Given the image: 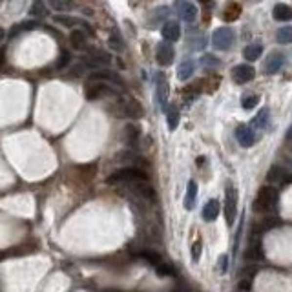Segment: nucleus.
Here are the masks:
<instances>
[{
  "label": "nucleus",
  "instance_id": "f257e3e1",
  "mask_svg": "<svg viewBox=\"0 0 292 292\" xmlns=\"http://www.w3.org/2000/svg\"><path fill=\"white\" fill-rule=\"evenodd\" d=\"M143 181H148V174H146L145 170H141V168H137V167L121 168V170L113 172V174L106 179L108 185H115V183H128V185H135V183H143Z\"/></svg>",
  "mask_w": 292,
  "mask_h": 292
},
{
  "label": "nucleus",
  "instance_id": "f03ea898",
  "mask_svg": "<svg viewBox=\"0 0 292 292\" xmlns=\"http://www.w3.org/2000/svg\"><path fill=\"white\" fill-rule=\"evenodd\" d=\"M276 203H278V188L263 187L254 199V212H257V214L271 212L276 207Z\"/></svg>",
  "mask_w": 292,
  "mask_h": 292
},
{
  "label": "nucleus",
  "instance_id": "7ed1b4c3",
  "mask_svg": "<svg viewBox=\"0 0 292 292\" xmlns=\"http://www.w3.org/2000/svg\"><path fill=\"white\" fill-rule=\"evenodd\" d=\"M115 115L128 119H141L145 115V110L137 99L133 97H119V101L115 103Z\"/></svg>",
  "mask_w": 292,
  "mask_h": 292
},
{
  "label": "nucleus",
  "instance_id": "20e7f679",
  "mask_svg": "<svg viewBox=\"0 0 292 292\" xmlns=\"http://www.w3.org/2000/svg\"><path fill=\"white\" fill-rule=\"evenodd\" d=\"M84 95H86L88 101H99V99H103V97L117 95V91L106 83H101V81H88V83H86Z\"/></svg>",
  "mask_w": 292,
  "mask_h": 292
},
{
  "label": "nucleus",
  "instance_id": "39448f33",
  "mask_svg": "<svg viewBox=\"0 0 292 292\" xmlns=\"http://www.w3.org/2000/svg\"><path fill=\"white\" fill-rule=\"evenodd\" d=\"M236 214H237V190L232 185H227V190H225V216H227L229 227L234 225Z\"/></svg>",
  "mask_w": 292,
  "mask_h": 292
},
{
  "label": "nucleus",
  "instance_id": "423d86ee",
  "mask_svg": "<svg viewBox=\"0 0 292 292\" xmlns=\"http://www.w3.org/2000/svg\"><path fill=\"white\" fill-rule=\"evenodd\" d=\"M234 39H236V35L230 28H217L212 35V46L219 51H227L234 44Z\"/></svg>",
  "mask_w": 292,
  "mask_h": 292
},
{
  "label": "nucleus",
  "instance_id": "0eeeda50",
  "mask_svg": "<svg viewBox=\"0 0 292 292\" xmlns=\"http://www.w3.org/2000/svg\"><path fill=\"white\" fill-rule=\"evenodd\" d=\"M236 139L243 148H250L257 143V135L249 125H239L236 128Z\"/></svg>",
  "mask_w": 292,
  "mask_h": 292
},
{
  "label": "nucleus",
  "instance_id": "6e6552de",
  "mask_svg": "<svg viewBox=\"0 0 292 292\" xmlns=\"http://www.w3.org/2000/svg\"><path fill=\"white\" fill-rule=\"evenodd\" d=\"M287 63V57L285 53H281V51H272L269 59H267V63H265V70L269 75H276L278 71L283 70V66Z\"/></svg>",
  "mask_w": 292,
  "mask_h": 292
},
{
  "label": "nucleus",
  "instance_id": "1a4fd4ad",
  "mask_svg": "<svg viewBox=\"0 0 292 292\" xmlns=\"http://www.w3.org/2000/svg\"><path fill=\"white\" fill-rule=\"evenodd\" d=\"M254 77H256V70L252 68L250 64H237V66H234V70H232V79L237 84H247Z\"/></svg>",
  "mask_w": 292,
  "mask_h": 292
},
{
  "label": "nucleus",
  "instance_id": "9d476101",
  "mask_svg": "<svg viewBox=\"0 0 292 292\" xmlns=\"http://www.w3.org/2000/svg\"><path fill=\"white\" fill-rule=\"evenodd\" d=\"M155 59H157L159 66H163V68H167V66L174 63V48H172V44L161 42L157 49H155Z\"/></svg>",
  "mask_w": 292,
  "mask_h": 292
},
{
  "label": "nucleus",
  "instance_id": "9b49d317",
  "mask_svg": "<svg viewBox=\"0 0 292 292\" xmlns=\"http://www.w3.org/2000/svg\"><path fill=\"white\" fill-rule=\"evenodd\" d=\"M155 86H157V103H159V106L163 108V110H167V106H168V81L163 73L157 75V84H155Z\"/></svg>",
  "mask_w": 292,
  "mask_h": 292
},
{
  "label": "nucleus",
  "instance_id": "f8f14e48",
  "mask_svg": "<svg viewBox=\"0 0 292 292\" xmlns=\"http://www.w3.org/2000/svg\"><path fill=\"white\" fill-rule=\"evenodd\" d=\"M177 9H179V15H181V19L188 24H192V22L197 19V15H199V9L195 4L192 2H181V4H177Z\"/></svg>",
  "mask_w": 292,
  "mask_h": 292
},
{
  "label": "nucleus",
  "instance_id": "ddd939ff",
  "mask_svg": "<svg viewBox=\"0 0 292 292\" xmlns=\"http://www.w3.org/2000/svg\"><path fill=\"white\" fill-rule=\"evenodd\" d=\"M163 37L167 42H175L181 39V26L175 21H170L163 26Z\"/></svg>",
  "mask_w": 292,
  "mask_h": 292
},
{
  "label": "nucleus",
  "instance_id": "4468645a",
  "mask_svg": "<svg viewBox=\"0 0 292 292\" xmlns=\"http://www.w3.org/2000/svg\"><path fill=\"white\" fill-rule=\"evenodd\" d=\"M219 210H221V203L217 199H210L207 201V205L203 207V219L205 221H214L217 216H219Z\"/></svg>",
  "mask_w": 292,
  "mask_h": 292
},
{
  "label": "nucleus",
  "instance_id": "2eb2a0df",
  "mask_svg": "<svg viewBox=\"0 0 292 292\" xmlns=\"http://www.w3.org/2000/svg\"><path fill=\"white\" fill-rule=\"evenodd\" d=\"M194 71H195V61L194 59H185L179 64V68H177V77H179V81H188L190 77L194 75Z\"/></svg>",
  "mask_w": 292,
  "mask_h": 292
},
{
  "label": "nucleus",
  "instance_id": "dca6fc26",
  "mask_svg": "<svg viewBox=\"0 0 292 292\" xmlns=\"http://www.w3.org/2000/svg\"><path fill=\"white\" fill-rule=\"evenodd\" d=\"M269 121H271V111H269V108H263V110L257 111V115L254 119H252L250 123V128L254 130V128H259V130H265L267 126H269Z\"/></svg>",
  "mask_w": 292,
  "mask_h": 292
},
{
  "label": "nucleus",
  "instance_id": "f3484780",
  "mask_svg": "<svg viewBox=\"0 0 292 292\" xmlns=\"http://www.w3.org/2000/svg\"><path fill=\"white\" fill-rule=\"evenodd\" d=\"M195 201H197V183H195V181H188L187 195H185V209L192 210L195 207Z\"/></svg>",
  "mask_w": 292,
  "mask_h": 292
},
{
  "label": "nucleus",
  "instance_id": "a211bd4d",
  "mask_svg": "<svg viewBox=\"0 0 292 292\" xmlns=\"http://www.w3.org/2000/svg\"><path fill=\"white\" fill-rule=\"evenodd\" d=\"M239 15H241V4H234V2H230V4H227L225 9H223V21H227V22L237 21V19H239Z\"/></svg>",
  "mask_w": 292,
  "mask_h": 292
},
{
  "label": "nucleus",
  "instance_id": "6ab92c4d",
  "mask_svg": "<svg viewBox=\"0 0 292 292\" xmlns=\"http://www.w3.org/2000/svg\"><path fill=\"white\" fill-rule=\"evenodd\" d=\"M108 44H110V48L115 49L117 53H121V51H125V49H126L125 39H123V35H121V31H119V29H113V31L110 33Z\"/></svg>",
  "mask_w": 292,
  "mask_h": 292
},
{
  "label": "nucleus",
  "instance_id": "aec40b11",
  "mask_svg": "<svg viewBox=\"0 0 292 292\" xmlns=\"http://www.w3.org/2000/svg\"><path fill=\"white\" fill-rule=\"evenodd\" d=\"M261 53H263V46H261V44H249V46L243 49V57L249 63L257 61V59L261 57Z\"/></svg>",
  "mask_w": 292,
  "mask_h": 292
},
{
  "label": "nucleus",
  "instance_id": "412c9836",
  "mask_svg": "<svg viewBox=\"0 0 292 292\" xmlns=\"http://www.w3.org/2000/svg\"><path fill=\"white\" fill-rule=\"evenodd\" d=\"M274 19L276 21H291L292 19V9L289 4H276L274 6Z\"/></svg>",
  "mask_w": 292,
  "mask_h": 292
},
{
  "label": "nucleus",
  "instance_id": "4be33fe9",
  "mask_svg": "<svg viewBox=\"0 0 292 292\" xmlns=\"http://www.w3.org/2000/svg\"><path fill=\"white\" fill-rule=\"evenodd\" d=\"M245 257H247V259H254V261H257V259H261V257H263V249H261V241H259L257 237H254V239H252V247L249 249V250H247Z\"/></svg>",
  "mask_w": 292,
  "mask_h": 292
},
{
  "label": "nucleus",
  "instance_id": "5701e85b",
  "mask_svg": "<svg viewBox=\"0 0 292 292\" xmlns=\"http://www.w3.org/2000/svg\"><path fill=\"white\" fill-rule=\"evenodd\" d=\"M285 170L278 165H274V167L269 170V174H267V179L271 183H281V181H289V177H285Z\"/></svg>",
  "mask_w": 292,
  "mask_h": 292
},
{
  "label": "nucleus",
  "instance_id": "b1692460",
  "mask_svg": "<svg viewBox=\"0 0 292 292\" xmlns=\"http://www.w3.org/2000/svg\"><path fill=\"white\" fill-rule=\"evenodd\" d=\"M90 63H97V64H110L111 57L110 53H106L103 49H90Z\"/></svg>",
  "mask_w": 292,
  "mask_h": 292
},
{
  "label": "nucleus",
  "instance_id": "393cba45",
  "mask_svg": "<svg viewBox=\"0 0 292 292\" xmlns=\"http://www.w3.org/2000/svg\"><path fill=\"white\" fill-rule=\"evenodd\" d=\"M70 42L75 49H83L84 44H86V33L81 29H73L70 33Z\"/></svg>",
  "mask_w": 292,
  "mask_h": 292
},
{
  "label": "nucleus",
  "instance_id": "a878e982",
  "mask_svg": "<svg viewBox=\"0 0 292 292\" xmlns=\"http://www.w3.org/2000/svg\"><path fill=\"white\" fill-rule=\"evenodd\" d=\"M167 121H168V128L170 130H175L177 125H179V111L175 106H167Z\"/></svg>",
  "mask_w": 292,
  "mask_h": 292
},
{
  "label": "nucleus",
  "instance_id": "bb28decb",
  "mask_svg": "<svg viewBox=\"0 0 292 292\" xmlns=\"http://www.w3.org/2000/svg\"><path fill=\"white\" fill-rule=\"evenodd\" d=\"M55 22H59V24H63V26H68V28H73V26H84V28L91 29L88 24L84 21H81V19H71V17H55Z\"/></svg>",
  "mask_w": 292,
  "mask_h": 292
},
{
  "label": "nucleus",
  "instance_id": "cd10ccee",
  "mask_svg": "<svg viewBox=\"0 0 292 292\" xmlns=\"http://www.w3.org/2000/svg\"><path fill=\"white\" fill-rule=\"evenodd\" d=\"M125 133H126V143L128 145H132V146H135V143H137V139H139V128L135 125H128L125 128Z\"/></svg>",
  "mask_w": 292,
  "mask_h": 292
},
{
  "label": "nucleus",
  "instance_id": "c85d7f7f",
  "mask_svg": "<svg viewBox=\"0 0 292 292\" xmlns=\"http://www.w3.org/2000/svg\"><path fill=\"white\" fill-rule=\"evenodd\" d=\"M259 103V95L256 93H250V95H243L241 99V106H243V110H254Z\"/></svg>",
  "mask_w": 292,
  "mask_h": 292
},
{
  "label": "nucleus",
  "instance_id": "c756f323",
  "mask_svg": "<svg viewBox=\"0 0 292 292\" xmlns=\"http://www.w3.org/2000/svg\"><path fill=\"white\" fill-rule=\"evenodd\" d=\"M276 39H278L279 44H291V41H292V28L291 26H285V28L278 29Z\"/></svg>",
  "mask_w": 292,
  "mask_h": 292
},
{
  "label": "nucleus",
  "instance_id": "7c9ffc66",
  "mask_svg": "<svg viewBox=\"0 0 292 292\" xmlns=\"http://www.w3.org/2000/svg\"><path fill=\"white\" fill-rule=\"evenodd\" d=\"M139 256L143 259H146L150 265H163V259H161L159 254H155V252H150V250H143L139 252Z\"/></svg>",
  "mask_w": 292,
  "mask_h": 292
},
{
  "label": "nucleus",
  "instance_id": "2f4dec72",
  "mask_svg": "<svg viewBox=\"0 0 292 292\" xmlns=\"http://www.w3.org/2000/svg\"><path fill=\"white\" fill-rule=\"evenodd\" d=\"M219 83H221V77L216 75V73H212V75H209L207 79H203L201 84H205L207 88H210V91H214L219 86Z\"/></svg>",
  "mask_w": 292,
  "mask_h": 292
},
{
  "label": "nucleus",
  "instance_id": "473e14b6",
  "mask_svg": "<svg viewBox=\"0 0 292 292\" xmlns=\"http://www.w3.org/2000/svg\"><path fill=\"white\" fill-rule=\"evenodd\" d=\"M29 15H33L37 19H41L46 15V6H44V2H33L31 7H29Z\"/></svg>",
  "mask_w": 292,
  "mask_h": 292
},
{
  "label": "nucleus",
  "instance_id": "72a5a7b5",
  "mask_svg": "<svg viewBox=\"0 0 292 292\" xmlns=\"http://www.w3.org/2000/svg\"><path fill=\"white\" fill-rule=\"evenodd\" d=\"M70 63H71V53L68 51V49H63V51H61V57H59V61H57V68H59V70H64Z\"/></svg>",
  "mask_w": 292,
  "mask_h": 292
},
{
  "label": "nucleus",
  "instance_id": "f704fd0d",
  "mask_svg": "<svg viewBox=\"0 0 292 292\" xmlns=\"http://www.w3.org/2000/svg\"><path fill=\"white\" fill-rule=\"evenodd\" d=\"M190 250H192V259H194L195 263L201 259V250H203V241L201 239H195L194 245L190 247Z\"/></svg>",
  "mask_w": 292,
  "mask_h": 292
},
{
  "label": "nucleus",
  "instance_id": "c9c22d12",
  "mask_svg": "<svg viewBox=\"0 0 292 292\" xmlns=\"http://www.w3.org/2000/svg\"><path fill=\"white\" fill-rule=\"evenodd\" d=\"M35 26H37V22H33V21H26V22H22V24H19V26H13L11 37L17 35V33H21V31H28V29H33Z\"/></svg>",
  "mask_w": 292,
  "mask_h": 292
},
{
  "label": "nucleus",
  "instance_id": "e433bc0d",
  "mask_svg": "<svg viewBox=\"0 0 292 292\" xmlns=\"http://www.w3.org/2000/svg\"><path fill=\"white\" fill-rule=\"evenodd\" d=\"M49 6L53 7V9H57V11H66V9H71L73 4H68V2H51Z\"/></svg>",
  "mask_w": 292,
  "mask_h": 292
},
{
  "label": "nucleus",
  "instance_id": "4c0bfd02",
  "mask_svg": "<svg viewBox=\"0 0 292 292\" xmlns=\"http://www.w3.org/2000/svg\"><path fill=\"white\" fill-rule=\"evenodd\" d=\"M217 267H219V271L221 272H227V267H229V256H227V254H221V256H219Z\"/></svg>",
  "mask_w": 292,
  "mask_h": 292
},
{
  "label": "nucleus",
  "instance_id": "58836bf2",
  "mask_svg": "<svg viewBox=\"0 0 292 292\" xmlns=\"http://www.w3.org/2000/svg\"><path fill=\"white\" fill-rule=\"evenodd\" d=\"M203 64H205V66H217V64H219V59H216V57L214 55H205L203 57Z\"/></svg>",
  "mask_w": 292,
  "mask_h": 292
},
{
  "label": "nucleus",
  "instance_id": "ea45409f",
  "mask_svg": "<svg viewBox=\"0 0 292 292\" xmlns=\"http://www.w3.org/2000/svg\"><path fill=\"white\" fill-rule=\"evenodd\" d=\"M2 39H4V29L0 28V41H2Z\"/></svg>",
  "mask_w": 292,
  "mask_h": 292
}]
</instances>
